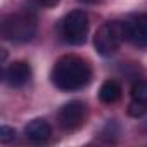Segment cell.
<instances>
[{
  "mask_svg": "<svg viewBox=\"0 0 147 147\" xmlns=\"http://www.w3.org/2000/svg\"><path fill=\"white\" fill-rule=\"evenodd\" d=\"M50 78L59 90L73 92V90H80L90 83L92 69L87 61L76 55H64L55 61Z\"/></svg>",
  "mask_w": 147,
  "mask_h": 147,
  "instance_id": "cell-1",
  "label": "cell"
},
{
  "mask_svg": "<svg viewBox=\"0 0 147 147\" xmlns=\"http://www.w3.org/2000/svg\"><path fill=\"white\" fill-rule=\"evenodd\" d=\"M36 35V18L28 12H18L4 18L2 36L11 42H30Z\"/></svg>",
  "mask_w": 147,
  "mask_h": 147,
  "instance_id": "cell-2",
  "label": "cell"
},
{
  "mask_svg": "<svg viewBox=\"0 0 147 147\" xmlns=\"http://www.w3.org/2000/svg\"><path fill=\"white\" fill-rule=\"evenodd\" d=\"M121 40H125L123 24L121 23H106L97 30V33L94 36V45L100 55L109 57L118 52Z\"/></svg>",
  "mask_w": 147,
  "mask_h": 147,
  "instance_id": "cell-3",
  "label": "cell"
},
{
  "mask_svg": "<svg viewBox=\"0 0 147 147\" xmlns=\"http://www.w3.org/2000/svg\"><path fill=\"white\" fill-rule=\"evenodd\" d=\"M88 33V16L85 11H71L62 21V36L71 45H82Z\"/></svg>",
  "mask_w": 147,
  "mask_h": 147,
  "instance_id": "cell-4",
  "label": "cell"
},
{
  "mask_svg": "<svg viewBox=\"0 0 147 147\" xmlns=\"http://www.w3.org/2000/svg\"><path fill=\"white\" fill-rule=\"evenodd\" d=\"M57 119H59V125L67 131L78 130L87 119V107L82 100H71L59 109Z\"/></svg>",
  "mask_w": 147,
  "mask_h": 147,
  "instance_id": "cell-5",
  "label": "cell"
},
{
  "mask_svg": "<svg viewBox=\"0 0 147 147\" xmlns=\"http://www.w3.org/2000/svg\"><path fill=\"white\" fill-rule=\"evenodd\" d=\"M30 78H31V67L24 61H16L11 66H7L4 71V80L12 88L24 87L30 82Z\"/></svg>",
  "mask_w": 147,
  "mask_h": 147,
  "instance_id": "cell-6",
  "label": "cell"
},
{
  "mask_svg": "<svg viewBox=\"0 0 147 147\" xmlns=\"http://www.w3.org/2000/svg\"><path fill=\"white\" fill-rule=\"evenodd\" d=\"M125 38L135 45H147V16L140 14L123 24Z\"/></svg>",
  "mask_w": 147,
  "mask_h": 147,
  "instance_id": "cell-7",
  "label": "cell"
},
{
  "mask_svg": "<svg viewBox=\"0 0 147 147\" xmlns=\"http://www.w3.org/2000/svg\"><path fill=\"white\" fill-rule=\"evenodd\" d=\"M24 133H26V138L33 144H45L50 137H52V126L42 119V118H36L33 121H30L24 128Z\"/></svg>",
  "mask_w": 147,
  "mask_h": 147,
  "instance_id": "cell-8",
  "label": "cell"
},
{
  "mask_svg": "<svg viewBox=\"0 0 147 147\" xmlns=\"http://www.w3.org/2000/svg\"><path fill=\"white\" fill-rule=\"evenodd\" d=\"M119 97H121V85L116 80H107L102 83L99 90V99L104 104H114L116 100H119Z\"/></svg>",
  "mask_w": 147,
  "mask_h": 147,
  "instance_id": "cell-9",
  "label": "cell"
},
{
  "mask_svg": "<svg viewBox=\"0 0 147 147\" xmlns=\"http://www.w3.org/2000/svg\"><path fill=\"white\" fill-rule=\"evenodd\" d=\"M131 99L133 100H140L147 104V82L145 80H138L133 87H131Z\"/></svg>",
  "mask_w": 147,
  "mask_h": 147,
  "instance_id": "cell-10",
  "label": "cell"
},
{
  "mask_svg": "<svg viewBox=\"0 0 147 147\" xmlns=\"http://www.w3.org/2000/svg\"><path fill=\"white\" fill-rule=\"evenodd\" d=\"M145 111H147V104H145V102H140V100H133V99H131V102H130V106H128V114H130V116L140 118V116L145 114Z\"/></svg>",
  "mask_w": 147,
  "mask_h": 147,
  "instance_id": "cell-11",
  "label": "cell"
},
{
  "mask_svg": "<svg viewBox=\"0 0 147 147\" xmlns=\"http://www.w3.org/2000/svg\"><path fill=\"white\" fill-rule=\"evenodd\" d=\"M14 138H16V130L12 126H7V125L0 126V142H2V144H9Z\"/></svg>",
  "mask_w": 147,
  "mask_h": 147,
  "instance_id": "cell-12",
  "label": "cell"
},
{
  "mask_svg": "<svg viewBox=\"0 0 147 147\" xmlns=\"http://www.w3.org/2000/svg\"><path fill=\"white\" fill-rule=\"evenodd\" d=\"M40 2V5H43V7H54V5H57L61 0H38Z\"/></svg>",
  "mask_w": 147,
  "mask_h": 147,
  "instance_id": "cell-13",
  "label": "cell"
},
{
  "mask_svg": "<svg viewBox=\"0 0 147 147\" xmlns=\"http://www.w3.org/2000/svg\"><path fill=\"white\" fill-rule=\"evenodd\" d=\"M80 2H87V4H95L97 0H80Z\"/></svg>",
  "mask_w": 147,
  "mask_h": 147,
  "instance_id": "cell-14",
  "label": "cell"
}]
</instances>
